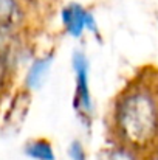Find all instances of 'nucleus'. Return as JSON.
<instances>
[{
    "mask_svg": "<svg viewBox=\"0 0 158 160\" xmlns=\"http://www.w3.org/2000/svg\"><path fill=\"white\" fill-rule=\"evenodd\" d=\"M104 160H141V156L122 145H116L107 151Z\"/></svg>",
    "mask_w": 158,
    "mask_h": 160,
    "instance_id": "nucleus-7",
    "label": "nucleus"
},
{
    "mask_svg": "<svg viewBox=\"0 0 158 160\" xmlns=\"http://www.w3.org/2000/svg\"><path fill=\"white\" fill-rule=\"evenodd\" d=\"M53 61H54V54L47 53L44 56L36 58L31 62V65L26 72V76H25V86L28 90H37L44 86V82L51 70Z\"/></svg>",
    "mask_w": 158,
    "mask_h": 160,
    "instance_id": "nucleus-4",
    "label": "nucleus"
},
{
    "mask_svg": "<svg viewBox=\"0 0 158 160\" xmlns=\"http://www.w3.org/2000/svg\"><path fill=\"white\" fill-rule=\"evenodd\" d=\"M60 22L65 33L74 39L82 38L85 31L95 36H99V27H98L95 14L78 2H71L62 8Z\"/></svg>",
    "mask_w": 158,
    "mask_h": 160,
    "instance_id": "nucleus-3",
    "label": "nucleus"
},
{
    "mask_svg": "<svg viewBox=\"0 0 158 160\" xmlns=\"http://www.w3.org/2000/svg\"><path fill=\"white\" fill-rule=\"evenodd\" d=\"M112 132L118 145L140 156L158 149V73L143 72L116 97Z\"/></svg>",
    "mask_w": 158,
    "mask_h": 160,
    "instance_id": "nucleus-1",
    "label": "nucleus"
},
{
    "mask_svg": "<svg viewBox=\"0 0 158 160\" xmlns=\"http://www.w3.org/2000/svg\"><path fill=\"white\" fill-rule=\"evenodd\" d=\"M25 154L31 160H56V152L51 142L45 138H36L25 145Z\"/></svg>",
    "mask_w": 158,
    "mask_h": 160,
    "instance_id": "nucleus-5",
    "label": "nucleus"
},
{
    "mask_svg": "<svg viewBox=\"0 0 158 160\" xmlns=\"http://www.w3.org/2000/svg\"><path fill=\"white\" fill-rule=\"evenodd\" d=\"M71 68L74 73V98L73 106L82 121H90L93 115V98L90 90V64L87 54L76 50L71 56Z\"/></svg>",
    "mask_w": 158,
    "mask_h": 160,
    "instance_id": "nucleus-2",
    "label": "nucleus"
},
{
    "mask_svg": "<svg viewBox=\"0 0 158 160\" xmlns=\"http://www.w3.org/2000/svg\"><path fill=\"white\" fill-rule=\"evenodd\" d=\"M67 157L70 160H87V151L79 140H71L67 146Z\"/></svg>",
    "mask_w": 158,
    "mask_h": 160,
    "instance_id": "nucleus-8",
    "label": "nucleus"
},
{
    "mask_svg": "<svg viewBox=\"0 0 158 160\" xmlns=\"http://www.w3.org/2000/svg\"><path fill=\"white\" fill-rule=\"evenodd\" d=\"M19 16V5L16 0H0V28L9 27Z\"/></svg>",
    "mask_w": 158,
    "mask_h": 160,
    "instance_id": "nucleus-6",
    "label": "nucleus"
}]
</instances>
